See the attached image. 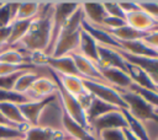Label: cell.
Masks as SVG:
<instances>
[{"label": "cell", "instance_id": "obj_1", "mask_svg": "<svg viewBox=\"0 0 158 140\" xmlns=\"http://www.w3.org/2000/svg\"><path fill=\"white\" fill-rule=\"evenodd\" d=\"M52 12L53 2H41L38 15L32 20L25 37L16 44L21 45L22 50L28 52V55L47 52L52 36Z\"/></svg>", "mask_w": 158, "mask_h": 140}, {"label": "cell", "instance_id": "obj_2", "mask_svg": "<svg viewBox=\"0 0 158 140\" xmlns=\"http://www.w3.org/2000/svg\"><path fill=\"white\" fill-rule=\"evenodd\" d=\"M83 21H84V15H83L81 7L79 6L77 11L63 25L49 56L58 58V56L70 55L72 53L78 52L80 36L83 31V27H81Z\"/></svg>", "mask_w": 158, "mask_h": 140}, {"label": "cell", "instance_id": "obj_3", "mask_svg": "<svg viewBox=\"0 0 158 140\" xmlns=\"http://www.w3.org/2000/svg\"><path fill=\"white\" fill-rule=\"evenodd\" d=\"M120 93L126 103V111L131 115L141 120L144 125H148L151 123L158 124V115L156 113V109L149 106L142 97L130 90L120 91Z\"/></svg>", "mask_w": 158, "mask_h": 140}, {"label": "cell", "instance_id": "obj_4", "mask_svg": "<svg viewBox=\"0 0 158 140\" xmlns=\"http://www.w3.org/2000/svg\"><path fill=\"white\" fill-rule=\"evenodd\" d=\"M83 81H84L85 88L93 97L100 101H104L118 109H126V103L117 88L106 84H100L90 80H83Z\"/></svg>", "mask_w": 158, "mask_h": 140}, {"label": "cell", "instance_id": "obj_5", "mask_svg": "<svg viewBox=\"0 0 158 140\" xmlns=\"http://www.w3.org/2000/svg\"><path fill=\"white\" fill-rule=\"evenodd\" d=\"M54 80V79H53ZM56 81V80H54ZM57 84V96H58V99H59V103L62 106V109L73 119L75 120L77 123H79L80 125L85 126L89 129V123H88V119H86V114H85V111L83 109L80 102L78 101L77 97L69 95L67 91H64L60 85L56 81ZM90 130V129H89Z\"/></svg>", "mask_w": 158, "mask_h": 140}, {"label": "cell", "instance_id": "obj_6", "mask_svg": "<svg viewBox=\"0 0 158 140\" xmlns=\"http://www.w3.org/2000/svg\"><path fill=\"white\" fill-rule=\"evenodd\" d=\"M126 128H127V122H126V118H125V114H123L122 109L111 111V112L99 117L98 119L93 120L89 124L90 131L96 138H98L99 133L102 131V130H107V129H126Z\"/></svg>", "mask_w": 158, "mask_h": 140}, {"label": "cell", "instance_id": "obj_7", "mask_svg": "<svg viewBox=\"0 0 158 140\" xmlns=\"http://www.w3.org/2000/svg\"><path fill=\"white\" fill-rule=\"evenodd\" d=\"M56 98H57V93L53 95V96H49L47 98H43V99L28 101L26 103L19 104V108L21 111V114H22L25 122L30 126L38 125V120H40V117H41L43 109L47 107V104H49Z\"/></svg>", "mask_w": 158, "mask_h": 140}, {"label": "cell", "instance_id": "obj_8", "mask_svg": "<svg viewBox=\"0 0 158 140\" xmlns=\"http://www.w3.org/2000/svg\"><path fill=\"white\" fill-rule=\"evenodd\" d=\"M70 56L73 58L75 68L78 70V74L83 80H90V81H95V82H100V84H106L107 85V82L104 80V77L101 76V74L99 71L98 64H95L91 60L84 58L83 55H80L77 52L72 53Z\"/></svg>", "mask_w": 158, "mask_h": 140}, {"label": "cell", "instance_id": "obj_9", "mask_svg": "<svg viewBox=\"0 0 158 140\" xmlns=\"http://www.w3.org/2000/svg\"><path fill=\"white\" fill-rule=\"evenodd\" d=\"M22 140H73L63 130L48 126H28L23 131Z\"/></svg>", "mask_w": 158, "mask_h": 140}, {"label": "cell", "instance_id": "obj_10", "mask_svg": "<svg viewBox=\"0 0 158 140\" xmlns=\"http://www.w3.org/2000/svg\"><path fill=\"white\" fill-rule=\"evenodd\" d=\"M98 55H99V60H98V65L99 66L115 68V69H120V70H123V71L127 72L128 63L121 56V54L115 48H110V47L99 44Z\"/></svg>", "mask_w": 158, "mask_h": 140}, {"label": "cell", "instance_id": "obj_11", "mask_svg": "<svg viewBox=\"0 0 158 140\" xmlns=\"http://www.w3.org/2000/svg\"><path fill=\"white\" fill-rule=\"evenodd\" d=\"M57 93V84L53 80L52 76H42L40 75L35 82L32 84L31 88L26 93L32 101L36 99H43L49 96H53Z\"/></svg>", "mask_w": 158, "mask_h": 140}, {"label": "cell", "instance_id": "obj_12", "mask_svg": "<svg viewBox=\"0 0 158 140\" xmlns=\"http://www.w3.org/2000/svg\"><path fill=\"white\" fill-rule=\"evenodd\" d=\"M98 68L104 80L107 82V85L117 88L118 91H126L133 84L130 75L123 70L115 69V68H102L99 65Z\"/></svg>", "mask_w": 158, "mask_h": 140}, {"label": "cell", "instance_id": "obj_13", "mask_svg": "<svg viewBox=\"0 0 158 140\" xmlns=\"http://www.w3.org/2000/svg\"><path fill=\"white\" fill-rule=\"evenodd\" d=\"M62 130L73 140H98L88 128L73 120L64 111L62 112Z\"/></svg>", "mask_w": 158, "mask_h": 140}, {"label": "cell", "instance_id": "obj_14", "mask_svg": "<svg viewBox=\"0 0 158 140\" xmlns=\"http://www.w3.org/2000/svg\"><path fill=\"white\" fill-rule=\"evenodd\" d=\"M80 7L84 15V21L91 26L101 27L104 20L106 18V12L102 1H85L80 2Z\"/></svg>", "mask_w": 158, "mask_h": 140}, {"label": "cell", "instance_id": "obj_15", "mask_svg": "<svg viewBox=\"0 0 158 140\" xmlns=\"http://www.w3.org/2000/svg\"><path fill=\"white\" fill-rule=\"evenodd\" d=\"M125 21H126V25H128L130 27L142 33H148L157 27V22L141 9L131 14H127Z\"/></svg>", "mask_w": 158, "mask_h": 140}, {"label": "cell", "instance_id": "obj_16", "mask_svg": "<svg viewBox=\"0 0 158 140\" xmlns=\"http://www.w3.org/2000/svg\"><path fill=\"white\" fill-rule=\"evenodd\" d=\"M118 48L122 52L135 55V56H146V58H158V53L152 49L143 39L131 41V42H118Z\"/></svg>", "mask_w": 158, "mask_h": 140}, {"label": "cell", "instance_id": "obj_17", "mask_svg": "<svg viewBox=\"0 0 158 140\" xmlns=\"http://www.w3.org/2000/svg\"><path fill=\"white\" fill-rule=\"evenodd\" d=\"M98 48H99V43L86 31L83 29L81 31V36H80L79 48H78V52L77 53H79L84 58L91 60L93 63L98 64V60H99Z\"/></svg>", "mask_w": 158, "mask_h": 140}, {"label": "cell", "instance_id": "obj_18", "mask_svg": "<svg viewBox=\"0 0 158 140\" xmlns=\"http://www.w3.org/2000/svg\"><path fill=\"white\" fill-rule=\"evenodd\" d=\"M0 112L6 118V120H9L11 124H14L15 126H17L20 129L26 130L30 126L25 122V119H23V117L21 114V111L19 108V104L9 103V102L0 103Z\"/></svg>", "mask_w": 158, "mask_h": 140}, {"label": "cell", "instance_id": "obj_19", "mask_svg": "<svg viewBox=\"0 0 158 140\" xmlns=\"http://www.w3.org/2000/svg\"><path fill=\"white\" fill-rule=\"evenodd\" d=\"M115 109H118L104 101H100L95 97H91L88 107L85 108V114H86V119H88V123L90 124L93 120L98 119L99 117L111 112V111H115Z\"/></svg>", "mask_w": 158, "mask_h": 140}, {"label": "cell", "instance_id": "obj_20", "mask_svg": "<svg viewBox=\"0 0 158 140\" xmlns=\"http://www.w3.org/2000/svg\"><path fill=\"white\" fill-rule=\"evenodd\" d=\"M0 63H6L11 65H26L31 64L30 55H26L21 49L15 47H7L0 50Z\"/></svg>", "mask_w": 158, "mask_h": 140}, {"label": "cell", "instance_id": "obj_21", "mask_svg": "<svg viewBox=\"0 0 158 140\" xmlns=\"http://www.w3.org/2000/svg\"><path fill=\"white\" fill-rule=\"evenodd\" d=\"M104 29V28H102ZM106 31V29H105ZM117 43L118 42H131V41H138V39H142L147 33H142L132 27H130L128 25H123L118 28H115V29H109L106 31Z\"/></svg>", "mask_w": 158, "mask_h": 140}, {"label": "cell", "instance_id": "obj_22", "mask_svg": "<svg viewBox=\"0 0 158 140\" xmlns=\"http://www.w3.org/2000/svg\"><path fill=\"white\" fill-rule=\"evenodd\" d=\"M128 63V61H127ZM127 72L132 80V82L139 87H143V88H148V90H154L157 91V86L154 85V82L151 80V77L148 76V74L142 70L141 68L128 63V66H127Z\"/></svg>", "mask_w": 158, "mask_h": 140}, {"label": "cell", "instance_id": "obj_23", "mask_svg": "<svg viewBox=\"0 0 158 140\" xmlns=\"http://www.w3.org/2000/svg\"><path fill=\"white\" fill-rule=\"evenodd\" d=\"M33 20V18H32ZM32 20H15L10 25V37L7 42V47L16 45L27 33Z\"/></svg>", "mask_w": 158, "mask_h": 140}, {"label": "cell", "instance_id": "obj_24", "mask_svg": "<svg viewBox=\"0 0 158 140\" xmlns=\"http://www.w3.org/2000/svg\"><path fill=\"white\" fill-rule=\"evenodd\" d=\"M122 112H123L125 118H126V122H127V128L126 129L131 134H133L136 138H138L139 140H151L146 125L141 120H138L137 118H135L133 115H131L126 109H122Z\"/></svg>", "mask_w": 158, "mask_h": 140}, {"label": "cell", "instance_id": "obj_25", "mask_svg": "<svg viewBox=\"0 0 158 140\" xmlns=\"http://www.w3.org/2000/svg\"><path fill=\"white\" fill-rule=\"evenodd\" d=\"M40 75L36 72V71H33V70H25V71H22L20 75H19V77H17V80L15 81V85H14V91L15 92H17V93H23V95H26L27 92H28V90L31 88V86H32V84L35 82V80Z\"/></svg>", "mask_w": 158, "mask_h": 140}, {"label": "cell", "instance_id": "obj_26", "mask_svg": "<svg viewBox=\"0 0 158 140\" xmlns=\"http://www.w3.org/2000/svg\"><path fill=\"white\" fill-rule=\"evenodd\" d=\"M40 9H41V2L38 1H19V7L15 20H32L38 15Z\"/></svg>", "mask_w": 158, "mask_h": 140}, {"label": "cell", "instance_id": "obj_27", "mask_svg": "<svg viewBox=\"0 0 158 140\" xmlns=\"http://www.w3.org/2000/svg\"><path fill=\"white\" fill-rule=\"evenodd\" d=\"M130 91L137 93L139 97H142L149 106H152L156 111H158V91H154V90H148V88H143V87H139L135 84H132L128 88Z\"/></svg>", "mask_w": 158, "mask_h": 140}, {"label": "cell", "instance_id": "obj_28", "mask_svg": "<svg viewBox=\"0 0 158 140\" xmlns=\"http://www.w3.org/2000/svg\"><path fill=\"white\" fill-rule=\"evenodd\" d=\"M28 101H32L27 95L17 93L14 90H0V103H15V104H22Z\"/></svg>", "mask_w": 158, "mask_h": 140}, {"label": "cell", "instance_id": "obj_29", "mask_svg": "<svg viewBox=\"0 0 158 140\" xmlns=\"http://www.w3.org/2000/svg\"><path fill=\"white\" fill-rule=\"evenodd\" d=\"M22 138L23 130L12 126L0 125V140H22Z\"/></svg>", "mask_w": 158, "mask_h": 140}, {"label": "cell", "instance_id": "obj_30", "mask_svg": "<svg viewBox=\"0 0 158 140\" xmlns=\"http://www.w3.org/2000/svg\"><path fill=\"white\" fill-rule=\"evenodd\" d=\"M33 65L32 64H26V65H11L6 63H0V76H9L14 75L16 72H21L25 70H30Z\"/></svg>", "mask_w": 158, "mask_h": 140}, {"label": "cell", "instance_id": "obj_31", "mask_svg": "<svg viewBox=\"0 0 158 140\" xmlns=\"http://www.w3.org/2000/svg\"><path fill=\"white\" fill-rule=\"evenodd\" d=\"M102 5H104V9H105V12L107 16L117 17V18H122V20L126 18V15L121 10L117 1H102Z\"/></svg>", "mask_w": 158, "mask_h": 140}, {"label": "cell", "instance_id": "obj_32", "mask_svg": "<svg viewBox=\"0 0 158 140\" xmlns=\"http://www.w3.org/2000/svg\"><path fill=\"white\" fill-rule=\"evenodd\" d=\"M138 7L151 16L158 26V1H137Z\"/></svg>", "mask_w": 158, "mask_h": 140}, {"label": "cell", "instance_id": "obj_33", "mask_svg": "<svg viewBox=\"0 0 158 140\" xmlns=\"http://www.w3.org/2000/svg\"><path fill=\"white\" fill-rule=\"evenodd\" d=\"M99 140H126L123 129H107L102 130L98 135Z\"/></svg>", "mask_w": 158, "mask_h": 140}, {"label": "cell", "instance_id": "obj_34", "mask_svg": "<svg viewBox=\"0 0 158 140\" xmlns=\"http://www.w3.org/2000/svg\"><path fill=\"white\" fill-rule=\"evenodd\" d=\"M21 72H16V74L9 75V76H0V90H12L15 81L17 80V77Z\"/></svg>", "mask_w": 158, "mask_h": 140}, {"label": "cell", "instance_id": "obj_35", "mask_svg": "<svg viewBox=\"0 0 158 140\" xmlns=\"http://www.w3.org/2000/svg\"><path fill=\"white\" fill-rule=\"evenodd\" d=\"M142 39H143L144 43H147L152 49H154L158 53V31H151V32H148Z\"/></svg>", "mask_w": 158, "mask_h": 140}, {"label": "cell", "instance_id": "obj_36", "mask_svg": "<svg viewBox=\"0 0 158 140\" xmlns=\"http://www.w3.org/2000/svg\"><path fill=\"white\" fill-rule=\"evenodd\" d=\"M117 2H118L120 7H121V10L123 11L125 15L131 14L133 11H137L139 9L137 1H117Z\"/></svg>", "mask_w": 158, "mask_h": 140}, {"label": "cell", "instance_id": "obj_37", "mask_svg": "<svg viewBox=\"0 0 158 140\" xmlns=\"http://www.w3.org/2000/svg\"><path fill=\"white\" fill-rule=\"evenodd\" d=\"M9 37H10V26L9 27H1L0 28V48L5 47V45L7 47Z\"/></svg>", "mask_w": 158, "mask_h": 140}, {"label": "cell", "instance_id": "obj_38", "mask_svg": "<svg viewBox=\"0 0 158 140\" xmlns=\"http://www.w3.org/2000/svg\"><path fill=\"white\" fill-rule=\"evenodd\" d=\"M0 125H5V126H12V128H17V126H15L14 124H11L9 120H6V118L1 114V112H0ZM17 129H20V128H17ZM22 130V129H21ZM25 131V130H23Z\"/></svg>", "mask_w": 158, "mask_h": 140}, {"label": "cell", "instance_id": "obj_39", "mask_svg": "<svg viewBox=\"0 0 158 140\" xmlns=\"http://www.w3.org/2000/svg\"><path fill=\"white\" fill-rule=\"evenodd\" d=\"M123 131H125V138H126V140H139V139L136 138L133 134H131L127 129H123Z\"/></svg>", "mask_w": 158, "mask_h": 140}, {"label": "cell", "instance_id": "obj_40", "mask_svg": "<svg viewBox=\"0 0 158 140\" xmlns=\"http://www.w3.org/2000/svg\"><path fill=\"white\" fill-rule=\"evenodd\" d=\"M2 4H4V1H0V6H1V5H2Z\"/></svg>", "mask_w": 158, "mask_h": 140}, {"label": "cell", "instance_id": "obj_41", "mask_svg": "<svg viewBox=\"0 0 158 140\" xmlns=\"http://www.w3.org/2000/svg\"><path fill=\"white\" fill-rule=\"evenodd\" d=\"M156 113H157V115H158V111H156Z\"/></svg>", "mask_w": 158, "mask_h": 140}, {"label": "cell", "instance_id": "obj_42", "mask_svg": "<svg viewBox=\"0 0 158 140\" xmlns=\"http://www.w3.org/2000/svg\"><path fill=\"white\" fill-rule=\"evenodd\" d=\"M154 140H158V138H157V139H154Z\"/></svg>", "mask_w": 158, "mask_h": 140}]
</instances>
